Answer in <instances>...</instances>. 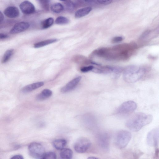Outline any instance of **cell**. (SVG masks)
Here are the masks:
<instances>
[{"label": "cell", "mask_w": 159, "mask_h": 159, "mask_svg": "<svg viewBox=\"0 0 159 159\" xmlns=\"http://www.w3.org/2000/svg\"><path fill=\"white\" fill-rule=\"evenodd\" d=\"M152 119L151 115L138 112L129 118L125 123V126L130 130L137 132L143 126L150 124Z\"/></svg>", "instance_id": "cell-1"}, {"label": "cell", "mask_w": 159, "mask_h": 159, "mask_svg": "<svg viewBox=\"0 0 159 159\" xmlns=\"http://www.w3.org/2000/svg\"><path fill=\"white\" fill-rule=\"evenodd\" d=\"M131 133L127 130H120L115 135L114 143L115 145L119 149H123L128 145L131 138Z\"/></svg>", "instance_id": "cell-2"}, {"label": "cell", "mask_w": 159, "mask_h": 159, "mask_svg": "<svg viewBox=\"0 0 159 159\" xmlns=\"http://www.w3.org/2000/svg\"><path fill=\"white\" fill-rule=\"evenodd\" d=\"M137 107V104L134 101H127L124 102L118 107L115 114L122 116L129 114L134 111Z\"/></svg>", "instance_id": "cell-3"}, {"label": "cell", "mask_w": 159, "mask_h": 159, "mask_svg": "<svg viewBox=\"0 0 159 159\" xmlns=\"http://www.w3.org/2000/svg\"><path fill=\"white\" fill-rule=\"evenodd\" d=\"M28 149L30 155L36 159H43L45 153L43 146L36 142L30 143L28 146Z\"/></svg>", "instance_id": "cell-4"}, {"label": "cell", "mask_w": 159, "mask_h": 159, "mask_svg": "<svg viewBox=\"0 0 159 159\" xmlns=\"http://www.w3.org/2000/svg\"><path fill=\"white\" fill-rule=\"evenodd\" d=\"M91 145V142L89 139L84 137H81L75 142L74 148L77 152L83 153L88 150Z\"/></svg>", "instance_id": "cell-5"}, {"label": "cell", "mask_w": 159, "mask_h": 159, "mask_svg": "<svg viewBox=\"0 0 159 159\" xmlns=\"http://www.w3.org/2000/svg\"><path fill=\"white\" fill-rule=\"evenodd\" d=\"M110 137L109 134L106 132H101L98 136V144L101 148L105 152L109 150Z\"/></svg>", "instance_id": "cell-6"}, {"label": "cell", "mask_w": 159, "mask_h": 159, "mask_svg": "<svg viewBox=\"0 0 159 159\" xmlns=\"http://www.w3.org/2000/svg\"><path fill=\"white\" fill-rule=\"evenodd\" d=\"M159 129L158 128L151 130L147 134V142L150 146L157 147L159 144Z\"/></svg>", "instance_id": "cell-7"}, {"label": "cell", "mask_w": 159, "mask_h": 159, "mask_svg": "<svg viewBox=\"0 0 159 159\" xmlns=\"http://www.w3.org/2000/svg\"><path fill=\"white\" fill-rule=\"evenodd\" d=\"M29 24L27 22L22 21L16 24L10 31L11 34H18L28 29Z\"/></svg>", "instance_id": "cell-8"}, {"label": "cell", "mask_w": 159, "mask_h": 159, "mask_svg": "<svg viewBox=\"0 0 159 159\" xmlns=\"http://www.w3.org/2000/svg\"><path fill=\"white\" fill-rule=\"evenodd\" d=\"M20 7L22 12L25 14H31L35 11L34 6L28 1H25L22 2L20 5Z\"/></svg>", "instance_id": "cell-9"}, {"label": "cell", "mask_w": 159, "mask_h": 159, "mask_svg": "<svg viewBox=\"0 0 159 159\" xmlns=\"http://www.w3.org/2000/svg\"><path fill=\"white\" fill-rule=\"evenodd\" d=\"M81 79V77L79 76L72 79L61 88V92L64 93L72 90L78 85Z\"/></svg>", "instance_id": "cell-10"}, {"label": "cell", "mask_w": 159, "mask_h": 159, "mask_svg": "<svg viewBox=\"0 0 159 159\" xmlns=\"http://www.w3.org/2000/svg\"><path fill=\"white\" fill-rule=\"evenodd\" d=\"M7 16L10 18H14L18 17L20 14L18 9L14 6H9L6 8L4 11Z\"/></svg>", "instance_id": "cell-11"}, {"label": "cell", "mask_w": 159, "mask_h": 159, "mask_svg": "<svg viewBox=\"0 0 159 159\" xmlns=\"http://www.w3.org/2000/svg\"><path fill=\"white\" fill-rule=\"evenodd\" d=\"M43 85L44 83L43 82L33 83L24 87L21 91L24 93H28L41 87Z\"/></svg>", "instance_id": "cell-12"}, {"label": "cell", "mask_w": 159, "mask_h": 159, "mask_svg": "<svg viewBox=\"0 0 159 159\" xmlns=\"http://www.w3.org/2000/svg\"><path fill=\"white\" fill-rule=\"evenodd\" d=\"M67 143V141L64 139H59L53 141V147L57 150H61L64 148Z\"/></svg>", "instance_id": "cell-13"}, {"label": "cell", "mask_w": 159, "mask_h": 159, "mask_svg": "<svg viewBox=\"0 0 159 159\" xmlns=\"http://www.w3.org/2000/svg\"><path fill=\"white\" fill-rule=\"evenodd\" d=\"M91 7H84L77 10L75 13V17L76 18H80L88 15L92 10Z\"/></svg>", "instance_id": "cell-14"}, {"label": "cell", "mask_w": 159, "mask_h": 159, "mask_svg": "<svg viewBox=\"0 0 159 159\" xmlns=\"http://www.w3.org/2000/svg\"><path fill=\"white\" fill-rule=\"evenodd\" d=\"M52 94V91L48 89H45L37 95L36 98L38 100H43L50 97Z\"/></svg>", "instance_id": "cell-15"}, {"label": "cell", "mask_w": 159, "mask_h": 159, "mask_svg": "<svg viewBox=\"0 0 159 159\" xmlns=\"http://www.w3.org/2000/svg\"><path fill=\"white\" fill-rule=\"evenodd\" d=\"M60 155L61 158V159H71L73 156V152L70 149L63 148L61 150Z\"/></svg>", "instance_id": "cell-16"}, {"label": "cell", "mask_w": 159, "mask_h": 159, "mask_svg": "<svg viewBox=\"0 0 159 159\" xmlns=\"http://www.w3.org/2000/svg\"><path fill=\"white\" fill-rule=\"evenodd\" d=\"M58 40L57 39H50L46 40L35 43L34 44V47L35 48H40L55 43Z\"/></svg>", "instance_id": "cell-17"}, {"label": "cell", "mask_w": 159, "mask_h": 159, "mask_svg": "<svg viewBox=\"0 0 159 159\" xmlns=\"http://www.w3.org/2000/svg\"><path fill=\"white\" fill-rule=\"evenodd\" d=\"M14 52V49H9L6 51L2 59V63H5L7 62L13 54Z\"/></svg>", "instance_id": "cell-18"}, {"label": "cell", "mask_w": 159, "mask_h": 159, "mask_svg": "<svg viewBox=\"0 0 159 159\" xmlns=\"http://www.w3.org/2000/svg\"><path fill=\"white\" fill-rule=\"evenodd\" d=\"M52 11L56 13L61 12L64 9V7L62 4L60 3H56L52 5L51 7Z\"/></svg>", "instance_id": "cell-19"}, {"label": "cell", "mask_w": 159, "mask_h": 159, "mask_svg": "<svg viewBox=\"0 0 159 159\" xmlns=\"http://www.w3.org/2000/svg\"><path fill=\"white\" fill-rule=\"evenodd\" d=\"M54 22L52 18L49 17L43 20L41 23V27L43 29H47L51 26Z\"/></svg>", "instance_id": "cell-20"}, {"label": "cell", "mask_w": 159, "mask_h": 159, "mask_svg": "<svg viewBox=\"0 0 159 159\" xmlns=\"http://www.w3.org/2000/svg\"><path fill=\"white\" fill-rule=\"evenodd\" d=\"M69 20L66 17L63 16H60L57 17L56 19L55 23L58 25H64L68 23Z\"/></svg>", "instance_id": "cell-21"}, {"label": "cell", "mask_w": 159, "mask_h": 159, "mask_svg": "<svg viewBox=\"0 0 159 159\" xmlns=\"http://www.w3.org/2000/svg\"><path fill=\"white\" fill-rule=\"evenodd\" d=\"M41 6L44 9L48 10L49 7V4L50 0H38Z\"/></svg>", "instance_id": "cell-22"}, {"label": "cell", "mask_w": 159, "mask_h": 159, "mask_svg": "<svg viewBox=\"0 0 159 159\" xmlns=\"http://www.w3.org/2000/svg\"><path fill=\"white\" fill-rule=\"evenodd\" d=\"M57 158V156L55 153L52 152H49L45 153L43 159H54Z\"/></svg>", "instance_id": "cell-23"}, {"label": "cell", "mask_w": 159, "mask_h": 159, "mask_svg": "<svg viewBox=\"0 0 159 159\" xmlns=\"http://www.w3.org/2000/svg\"><path fill=\"white\" fill-rule=\"evenodd\" d=\"M94 67L92 66L83 67L80 69V70L83 72H86L92 70L93 69Z\"/></svg>", "instance_id": "cell-24"}, {"label": "cell", "mask_w": 159, "mask_h": 159, "mask_svg": "<svg viewBox=\"0 0 159 159\" xmlns=\"http://www.w3.org/2000/svg\"><path fill=\"white\" fill-rule=\"evenodd\" d=\"M100 4L102 5H108L111 3L113 0H97Z\"/></svg>", "instance_id": "cell-25"}, {"label": "cell", "mask_w": 159, "mask_h": 159, "mask_svg": "<svg viewBox=\"0 0 159 159\" xmlns=\"http://www.w3.org/2000/svg\"><path fill=\"white\" fill-rule=\"evenodd\" d=\"M66 6L68 10H72L74 9V5L73 3L71 2H67Z\"/></svg>", "instance_id": "cell-26"}, {"label": "cell", "mask_w": 159, "mask_h": 159, "mask_svg": "<svg viewBox=\"0 0 159 159\" xmlns=\"http://www.w3.org/2000/svg\"><path fill=\"white\" fill-rule=\"evenodd\" d=\"M123 38L121 37H116L114 38L112 40V41L113 43H117L122 40Z\"/></svg>", "instance_id": "cell-27"}, {"label": "cell", "mask_w": 159, "mask_h": 159, "mask_svg": "<svg viewBox=\"0 0 159 159\" xmlns=\"http://www.w3.org/2000/svg\"><path fill=\"white\" fill-rule=\"evenodd\" d=\"M8 35L7 34L2 33H0V39H5L8 38Z\"/></svg>", "instance_id": "cell-28"}, {"label": "cell", "mask_w": 159, "mask_h": 159, "mask_svg": "<svg viewBox=\"0 0 159 159\" xmlns=\"http://www.w3.org/2000/svg\"><path fill=\"white\" fill-rule=\"evenodd\" d=\"M11 159H23L24 158L22 156L20 155H16L12 156Z\"/></svg>", "instance_id": "cell-29"}, {"label": "cell", "mask_w": 159, "mask_h": 159, "mask_svg": "<svg viewBox=\"0 0 159 159\" xmlns=\"http://www.w3.org/2000/svg\"><path fill=\"white\" fill-rule=\"evenodd\" d=\"M4 18V16L1 11H0V22L2 21L3 20Z\"/></svg>", "instance_id": "cell-30"}, {"label": "cell", "mask_w": 159, "mask_h": 159, "mask_svg": "<svg viewBox=\"0 0 159 159\" xmlns=\"http://www.w3.org/2000/svg\"><path fill=\"white\" fill-rule=\"evenodd\" d=\"M97 157H90L88 158V159H98Z\"/></svg>", "instance_id": "cell-31"}, {"label": "cell", "mask_w": 159, "mask_h": 159, "mask_svg": "<svg viewBox=\"0 0 159 159\" xmlns=\"http://www.w3.org/2000/svg\"><path fill=\"white\" fill-rule=\"evenodd\" d=\"M60 1H66V0H60Z\"/></svg>", "instance_id": "cell-32"}]
</instances>
